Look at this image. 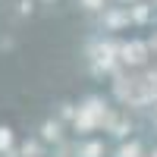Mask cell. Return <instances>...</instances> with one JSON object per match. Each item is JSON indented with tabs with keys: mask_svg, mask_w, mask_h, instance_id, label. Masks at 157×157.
Returning <instances> with one entry per match:
<instances>
[{
	"mask_svg": "<svg viewBox=\"0 0 157 157\" xmlns=\"http://www.w3.org/2000/svg\"><path fill=\"white\" fill-rule=\"evenodd\" d=\"M10 141H13L10 129H0V151H6V148H10Z\"/></svg>",
	"mask_w": 157,
	"mask_h": 157,
	"instance_id": "obj_1",
	"label": "cell"
},
{
	"mask_svg": "<svg viewBox=\"0 0 157 157\" xmlns=\"http://www.w3.org/2000/svg\"><path fill=\"white\" fill-rule=\"evenodd\" d=\"M44 138H57V126H44Z\"/></svg>",
	"mask_w": 157,
	"mask_h": 157,
	"instance_id": "obj_2",
	"label": "cell"
},
{
	"mask_svg": "<svg viewBox=\"0 0 157 157\" xmlns=\"http://www.w3.org/2000/svg\"><path fill=\"white\" fill-rule=\"evenodd\" d=\"M85 3H88V6H91V10H94V6H98V3H101V0H85Z\"/></svg>",
	"mask_w": 157,
	"mask_h": 157,
	"instance_id": "obj_3",
	"label": "cell"
}]
</instances>
